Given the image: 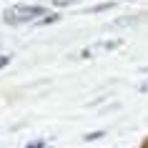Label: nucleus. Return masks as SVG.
Masks as SVG:
<instances>
[{
  "instance_id": "f257e3e1",
  "label": "nucleus",
  "mask_w": 148,
  "mask_h": 148,
  "mask_svg": "<svg viewBox=\"0 0 148 148\" xmlns=\"http://www.w3.org/2000/svg\"><path fill=\"white\" fill-rule=\"evenodd\" d=\"M45 10L40 5H25V3H18L13 8H8L3 13V20L8 25H23V23H33L35 18H40Z\"/></svg>"
},
{
  "instance_id": "7ed1b4c3",
  "label": "nucleus",
  "mask_w": 148,
  "mask_h": 148,
  "mask_svg": "<svg viewBox=\"0 0 148 148\" xmlns=\"http://www.w3.org/2000/svg\"><path fill=\"white\" fill-rule=\"evenodd\" d=\"M55 5H58V8H65V5H70V3H75V0H53Z\"/></svg>"
},
{
  "instance_id": "423d86ee",
  "label": "nucleus",
  "mask_w": 148,
  "mask_h": 148,
  "mask_svg": "<svg viewBox=\"0 0 148 148\" xmlns=\"http://www.w3.org/2000/svg\"><path fill=\"white\" fill-rule=\"evenodd\" d=\"M140 90H148V83H143V86H140Z\"/></svg>"
},
{
  "instance_id": "f03ea898",
  "label": "nucleus",
  "mask_w": 148,
  "mask_h": 148,
  "mask_svg": "<svg viewBox=\"0 0 148 148\" xmlns=\"http://www.w3.org/2000/svg\"><path fill=\"white\" fill-rule=\"evenodd\" d=\"M25 148H48V146H45V140H33V143H28Z\"/></svg>"
},
{
  "instance_id": "39448f33",
  "label": "nucleus",
  "mask_w": 148,
  "mask_h": 148,
  "mask_svg": "<svg viewBox=\"0 0 148 148\" xmlns=\"http://www.w3.org/2000/svg\"><path fill=\"white\" fill-rule=\"evenodd\" d=\"M98 136H103V133H101V131H98V133H88L86 140H93V138H98Z\"/></svg>"
},
{
  "instance_id": "20e7f679",
  "label": "nucleus",
  "mask_w": 148,
  "mask_h": 148,
  "mask_svg": "<svg viewBox=\"0 0 148 148\" xmlns=\"http://www.w3.org/2000/svg\"><path fill=\"white\" fill-rule=\"evenodd\" d=\"M8 63H10V58H8V55H0V68H5Z\"/></svg>"
}]
</instances>
